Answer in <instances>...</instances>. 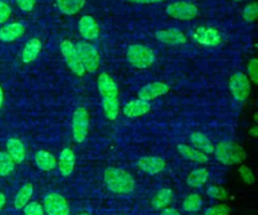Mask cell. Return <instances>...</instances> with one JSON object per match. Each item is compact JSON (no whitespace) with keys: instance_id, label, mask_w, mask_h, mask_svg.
<instances>
[{"instance_id":"cell-6","label":"cell","mask_w":258,"mask_h":215,"mask_svg":"<svg viewBox=\"0 0 258 215\" xmlns=\"http://www.w3.org/2000/svg\"><path fill=\"white\" fill-rule=\"evenodd\" d=\"M81 62L86 71L95 72L100 64V56L97 49L86 41H81L76 44Z\"/></svg>"},{"instance_id":"cell-28","label":"cell","mask_w":258,"mask_h":215,"mask_svg":"<svg viewBox=\"0 0 258 215\" xmlns=\"http://www.w3.org/2000/svg\"><path fill=\"white\" fill-rule=\"evenodd\" d=\"M33 194V185L31 183L24 184L17 192L14 198V207L16 209H22L30 200Z\"/></svg>"},{"instance_id":"cell-36","label":"cell","mask_w":258,"mask_h":215,"mask_svg":"<svg viewBox=\"0 0 258 215\" xmlns=\"http://www.w3.org/2000/svg\"><path fill=\"white\" fill-rule=\"evenodd\" d=\"M24 215H44V209L38 202H28L23 207Z\"/></svg>"},{"instance_id":"cell-12","label":"cell","mask_w":258,"mask_h":215,"mask_svg":"<svg viewBox=\"0 0 258 215\" xmlns=\"http://www.w3.org/2000/svg\"><path fill=\"white\" fill-rule=\"evenodd\" d=\"M169 91V86L162 81H154L145 84L138 91V98L144 100H151L157 98L161 95L166 94Z\"/></svg>"},{"instance_id":"cell-11","label":"cell","mask_w":258,"mask_h":215,"mask_svg":"<svg viewBox=\"0 0 258 215\" xmlns=\"http://www.w3.org/2000/svg\"><path fill=\"white\" fill-rule=\"evenodd\" d=\"M137 167L140 171L148 175H157L165 169L166 162L161 157L145 156L138 159Z\"/></svg>"},{"instance_id":"cell-14","label":"cell","mask_w":258,"mask_h":215,"mask_svg":"<svg viewBox=\"0 0 258 215\" xmlns=\"http://www.w3.org/2000/svg\"><path fill=\"white\" fill-rule=\"evenodd\" d=\"M76 165V155L71 148H64L59 153L56 166L59 173L63 177H69L73 174Z\"/></svg>"},{"instance_id":"cell-7","label":"cell","mask_w":258,"mask_h":215,"mask_svg":"<svg viewBox=\"0 0 258 215\" xmlns=\"http://www.w3.org/2000/svg\"><path fill=\"white\" fill-rule=\"evenodd\" d=\"M59 48H60L62 57L68 65V67L72 70V72L78 76H83L85 74L86 70L81 62L76 45L73 42H71L70 40H63L60 43Z\"/></svg>"},{"instance_id":"cell-3","label":"cell","mask_w":258,"mask_h":215,"mask_svg":"<svg viewBox=\"0 0 258 215\" xmlns=\"http://www.w3.org/2000/svg\"><path fill=\"white\" fill-rule=\"evenodd\" d=\"M127 60L136 68H147L155 61L154 52L147 46L142 44L130 45L126 52Z\"/></svg>"},{"instance_id":"cell-33","label":"cell","mask_w":258,"mask_h":215,"mask_svg":"<svg viewBox=\"0 0 258 215\" xmlns=\"http://www.w3.org/2000/svg\"><path fill=\"white\" fill-rule=\"evenodd\" d=\"M231 208L229 205L221 203L213 205L205 210L204 215H230Z\"/></svg>"},{"instance_id":"cell-2","label":"cell","mask_w":258,"mask_h":215,"mask_svg":"<svg viewBox=\"0 0 258 215\" xmlns=\"http://www.w3.org/2000/svg\"><path fill=\"white\" fill-rule=\"evenodd\" d=\"M213 154L216 160L225 166L241 164L247 156L245 150L239 144L231 141L220 142L215 146Z\"/></svg>"},{"instance_id":"cell-39","label":"cell","mask_w":258,"mask_h":215,"mask_svg":"<svg viewBox=\"0 0 258 215\" xmlns=\"http://www.w3.org/2000/svg\"><path fill=\"white\" fill-rule=\"evenodd\" d=\"M158 215H181V213L178 209L174 207H166L160 210V213Z\"/></svg>"},{"instance_id":"cell-41","label":"cell","mask_w":258,"mask_h":215,"mask_svg":"<svg viewBox=\"0 0 258 215\" xmlns=\"http://www.w3.org/2000/svg\"><path fill=\"white\" fill-rule=\"evenodd\" d=\"M249 135L252 136L253 138H257L258 137V128H257V126H254V127H252L249 130Z\"/></svg>"},{"instance_id":"cell-9","label":"cell","mask_w":258,"mask_h":215,"mask_svg":"<svg viewBox=\"0 0 258 215\" xmlns=\"http://www.w3.org/2000/svg\"><path fill=\"white\" fill-rule=\"evenodd\" d=\"M167 15L178 20H190L198 15V7L189 2L178 1L170 3L165 9Z\"/></svg>"},{"instance_id":"cell-47","label":"cell","mask_w":258,"mask_h":215,"mask_svg":"<svg viewBox=\"0 0 258 215\" xmlns=\"http://www.w3.org/2000/svg\"><path fill=\"white\" fill-rule=\"evenodd\" d=\"M235 1H241V0H235Z\"/></svg>"},{"instance_id":"cell-37","label":"cell","mask_w":258,"mask_h":215,"mask_svg":"<svg viewBox=\"0 0 258 215\" xmlns=\"http://www.w3.org/2000/svg\"><path fill=\"white\" fill-rule=\"evenodd\" d=\"M10 14L11 9L9 5L4 1H0V23H4L9 18Z\"/></svg>"},{"instance_id":"cell-29","label":"cell","mask_w":258,"mask_h":215,"mask_svg":"<svg viewBox=\"0 0 258 215\" xmlns=\"http://www.w3.org/2000/svg\"><path fill=\"white\" fill-rule=\"evenodd\" d=\"M102 108L104 116L110 120L114 121L119 115V100L118 97H105L102 98Z\"/></svg>"},{"instance_id":"cell-38","label":"cell","mask_w":258,"mask_h":215,"mask_svg":"<svg viewBox=\"0 0 258 215\" xmlns=\"http://www.w3.org/2000/svg\"><path fill=\"white\" fill-rule=\"evenodd\" d=\"M17 6L25 12L31 11L35 5V0H15Z\"/></svg>"},{"instance_id":"cell-43","label":"cell","mask_w":258,"mask_h":215,"mask_svg":"<svg viewBox=\"0 0 258 215\" xmlns=\"http://www.w3.org/2000/svg\"><path fill=\"white\" fill-rule=\"evenodd\" d=\"M2 103H3V90H2V87L0 86V108L2 106Z\"/></svg>"},{"instance_id":"cell-27","label":"cell","mask_w":258,"mask_h":215,"mask_svg":"<svg viewBox=\"0 0 258 215\" xmlns=\"http://www.w3.org/2000/svg\"><path fill=\"white\" fill-rule=\"evenodd\" d=\"M59 11L66 15L77 14L85 6V0H55Z\"/></svg>"},{"instance_id":"cell-18","label":"cell","mask_w":258,"mask_h":215,"mask_svg":"<svg viewBox=\"0 0 258 215\" xmlns=\"http://www.w3.org/2000/svg\"><path fill=\"white\" fill-rule=\"evenodd\" d=\"M173 201V192L170 188L164 187L159 189L152 197L150 205L154 210L160 211L166 207H169V205Z\"/></svg>"},{"instance_id":"cell-19","label":"cell","mask_w":258,"mask_h":215,"mask_svg":"<svg viewBox=\"0 0 258 215\" xmlns=\"http://www.w3.org/2000/svg\"><path fill=\"white\" fill-rule=\"evenodd\" d=\"M177 151L184 159L189 160L195 163L205 164L209 161V157L207 154L194 148L192 146H188L185 144H179V145H177Z\"/></svg>"},{"instance_id":"cell-4","label":"cell","mask_w":258,"mask_h":215,"mask_svg":"<svg viewBox=\"0 0 258 215\" xmlns=\"http://www.w3.org/2000/svg\"><path fill=\"white\" fill-rule=\"evenodd\" d=\"M229 89L233 98L238 102L245 101L251 91L250 80L248 76L240 71L235 72L229 80Z\"/></svg>"},{"instance_id":"cell-32","label":"cell","mask_w":258,"mask_h":215,"mask_svg":"<svg viewBox=\"0 0 258 215\" xmlns=\"http://www.w3.org/2000/svg\"><path fill=\"white\" fill-rule=\"evenodd\" d=\"M258 15V5L256 2H251L247 4L243 11H242V17L247 22H253Z\"/></svg>"},{"instance_id":"cell-31","label":"cell","mask_w":258,"mask_h":215,"mask_svg":"<svg viewBox=\"0 0 258 215\" xmlns=\"http://www.w3.org/2000/svg\"><path fill=\"white\" fill-rule=\"evenodd\" d=\"M207 195L215 200L224 201L228 198V192L227 190L219 185H210L206 190Z\"/></svg>"},{"instance_id":"cell-21","label":"cell","mask_w":258,"mask_h":215,"mask_svg":"<svg viewBox=\"0 0 258 215\" xmlns=\"http://www.w3.org/2000/svg\"><path fill=\"white\" fill-rule=\"evenodd\" d=\"M189 141L194 148L204 152L205 154H213L215 145L213 142L203 133L201 132H194L189 136Z\"/></svg>"},{"instance_id":"cell-23","label":"cell","mask_w":258,"mask_h":215,"mask_svg":"<svg viewBox=\"0 0 258 215\" xmlns=\"http://www.w3.org/2000/svg\"><path fill=\"white\" fill-rule=\"evenodd\" d=\"M34 161L37 168L40 169L41 171L49 172L56 167L55 157L51 153L44 150H39L38 152L35 153Z\"/></svg>"},{"instance_id":"cell-25","label":"cell","mask_w":258,"mask_h":215,"mask_svg":"<svg viewBox=\"0 0 258 215\" xmlns=\"http://www.w3.org/2000/svg\"><path fill=\"white\" fill-rule=\"evenodd\" d=\"M7 153L14 163H21L25 159V148L23 143L16 138H11L6 143Z\"/></svg>"},{"instance_id":"cell-30","label":"cell","mask_w":258,"mask_h":215,"mask_svg":"<svg viewBox=\"0 0 258 215\" xmlns=\"http://www.w3.org/2000/svg\"><path fill=\"white\" fill-rule=\"evenodd\" d=\"M14 170V161L7 152H0V176H8Z\"/></svg>"},{"instance_id":"cell-1","label":"cell","mask_w":258,"mask_h":215,"mask_svg":"<svg viewBox=\"0 0 258 215\" xmlns=\"http://www.w3.org/2000/svg\"><path fill=\"white\" fill-rule=\"evenodd\" d=\"M103 180L108 190L116 195H128L135 189L133 176L124 169L108 167L104 170Z\"/></svg>"},{"instance_id":"cell-13","label":"cell","mask_w":258,"mask_h":215,"mask_svg":"<svg viewBox=\"0 0 258 215\" xmlns=\"http://www.w3.org/2000/svg\"><path fill=\"white\" fill-rule=\"evenodd\" d=\"M97 86L102 98L118 97V85L116 81L113 79V77L108 73L102 72L99 74L97 79Z\"/></svg>"},{"instance_id":"cell-16","label":"cell","mask_w":258,"mask_h":215,"mask_svg":"<svg viewBox=\"0 0 258 215\" xmlns=\"http://www.w3.org/2000/svg\"><path fill=\"white\" fill-rule=\"evenodd\" d=\"M158 41L168 45H180L186 42L185 35L176 28L159 30L155 34Z\"/></svg>"},{"instance_id":"cell-34","label":"cell","mask_w":258,"mask_h":215,"mask_svg":"<svg viewBox=\"0 0 258 215\" xmlns=\"http://www.w3.org/2000/svg\"><path fill=\"white\" fill-rule=\"evenodd\" d=\"M239 176L244 184L246 185H253L255 182V175L253 171L247 167L246 165H241L238 169Z\"/></svg>"},{"instance_id":"cell-45","label":"cell","mask_w":258,"mask_h":215,"mask_svg":"<svg viewBox=\"0 0 258 215\" xmlns=\"http://www.w3.org/2000/svg\"><path fill=\"white\" fill-rule=\"evenodd\" d=\"M257 116H258V114H257V113H255V114H254V120H255V122H256V123H257V122H258V119H257Z\"/></svg>"},{"instance_id":"cell-8","label":"cell","mask_w":258,"mask_h":215,"mask_svg":"<svg viewBox=\"0 0 258 215\" xmlns=\"http://www.w3.org/2000/svg\"><path fill=\"white\" fill-rule=\"evenodd\" d=\"M43 209L46 215H70L67 199L56 192H50L44 196Z\"/></svg>"},{"instance_id":"cell-20","label":"cell","mask_w":258,"mask_h":215,"mask_svg":"<svg viewBox=\"0 0 258 215\" xmlns=\"http://www.w3.org/2000/svg\"><path fill=\"white\" fill-rule=\"evenodd\" d=\"M24 30V26L18 22L4 25L0 28V40L3 42L14 41L23 35Z\"/></svg>"},{"instance_id":"cell-48","label":"cell","mask_w":258,"mask_h":215,"mask_svg":"<svg viewBox=\"0 0 258 215\" xmlns=\"http://www.w3.org/2000/svg\"><path fill=\"white\" fill-rule=\"evenodd\" d=\"M118 215H124V214H118Z\"/></svg>"},{"instance_id":"cell-17","label":"cell","mask_w":258,"mask_h":215,"mask_svg":"<svg viewBox=\"0 0 258 215\" xmlns=\"http://www.w3.org/2000/svg\"><path fill=\"white\" fill-rule=\"evenodd\" d=\"M80 34L87 40H93L99 35V25L91 15H84L79 21Z\"/></svg>"},{"instance_id":"cell-24","label":"cell","mask_w":258,"mask_h":215,"mask_svg":"<svg viewBox=\"0 0 258 215\" xmlns=\"http://www.w3.org/2000/svg\"><path fill=\"white\" fill-rule=\"evenodd\" d=\"M41 47H42V44L39 39L31 38L30 40H28L22 50V53H21L22 61L24 63H29V62L34 61L36 59V57L38 56V54L41 50Z\"/></svg>"},{"instance_id":"cell-10","label":"cell","mask_w":258,"mask_h":215,"mask_svg":"<svg viewBox=\"0 0 258 215\" xmlns=\"http://www.w3.org/2000/svg\"><path fill=\"white\" fill-rule=\"evenodd\" d=\"M192 37L198 43L208 47L217 46L222 42L220 31L209 26H200L196 28L192 32Z\"/></svg>"},{"instance_id":"cell-46","label":"cell","mask_w":258,"mask_h":215,"mask_svg":"<svg viewBox=\"0 0 258 215\" xmlns=\"http://www.w3.org/2000/svg\"><path fill=\"white\" fill-rule=\"evenodd\" d=\"M190 215H201V214H196V213H192V214H190Z\"/></svg>"},{"instance_id":"cell-40","label":"cell","mask_w":258,"mask_h":215,"mask_svg":"<svg viewBox=\"0 0 258 215\" xmlns=\"http://www.w3.org/2000/svg\"><path fill=\"white\" fill-rule=\"evenodd\" d=\"M129 2L133 3H139V4H151V3H158L163 0H127Z\"/></svg>"},{"instance_id":"cell-22","label":"cell","mask_w":258,"mask_h":215,"mask_svg":"<svg viewBox=\"0 0 258 215\" xmlns=\"http://www.w3.org/2000/svg\"><path fill=\"white\" fill-rule=\"evenodd\" d=\"M210 178V172L205 167H200L191 170L186 177V184L191 188L203 187Z\"/></svg>"},{"instance_id":"cell-44","label":"cell","mask_w":258,"mask_h":215,"mask_svg":"<svg viewBox=\"0 0 258 215\" xmlns=\"http://www.w3.org/2000/svg\"><path fill=\"white\" fill-rule=\"evenodd\" d=\"M77 215H91V214L89 212H87V211H82V212L78 213Z\"/></svg>"},{"instance_id":"cell-42","label":"cell","mask_w":258,"mask_h":215,"mask_svg":"<svg viewBox=\"0 0 258 215\" xmlns=\"http://www.w3.org/2000/svg\"><path fill=\"white\" fill-rule=\"evenodd\" d=\"M5 202H6V198L4 196L3 193L0 192V210L3 208V206L5 205Z\"/></svg>"},{"instance_id":"cell-15","label":"cell","mask_w":258,"mask_h":215,"mask_svg":"<svg viewBox=\"0 0 258 215\" xmlns=\"http://www.w3.org/2000/svg\"><path fill=\"white\" fill-rule=\"evenodd\" d=\"M151 109L150 102L141 98H136L128 101L123 106V114L127 118L134 119L146 115Z\"/></svg>"},{"instance_id":"cell-35","label":"cell","mask_w":258,"mask_h":215,"mask_svg":"<svg viewBox=\"0 0 258 215\" xmlns=\"http://www.w3.org/2000/svg\"><path fill=\"white\" fill-rule=\"evenodd\" d=\"M247 76L250 81L253 83H257L258 81V60L253 57L249 60L247 65Z\"/></svg>"},{"instance_id":"cell-26","label":"cell","mask_w":258,"mask_h":215,"mask_svg":"<svg viewBox=\"0 0 258 215\" xmlns=\"http://www.w3.org/2000/svg\"><path fill=\"white\" fill-rule=\"evenodd\" d=\"M203 205L204 200L199 193H189L183 198L181 202V209L186 213L192 214L200 211Z\"/></svg>"},{"instance_id":"cell-5","label":"cell","mask_w":258,"mask_h":215,"mask_svg":"<svg viewBox=\"0 0 258 215\" xmlns=\"http://www.w3.org/2000/svg\"><path fill=\"white\" fill-rule=\"evenodd\" d=\"M89 113L85 108L80 106L74 112L72 119V133L75 142L81 144L86 140L89 131Z\"/></svg>"}]
</instances>
